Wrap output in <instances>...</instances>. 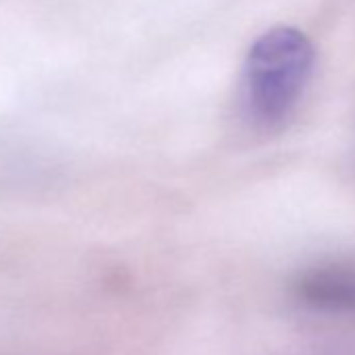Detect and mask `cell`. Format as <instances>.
I'll list each match as a JSON object with an SVG mask.
<instances>
[{
  "instance_id": "obj_1",
  "label": "cell",
  "mask_w": 355,
  "mask_h": 355,
  "mask_svg": "<svg viewBox=\"0 0 355 355\" xmlns=\"http://www.w3.org/2000/svg\"><path fill=\"white\" fill-rule=\"evenodd\" d=\"M315 65V49L305 32L276 26L263 32L247 53L243 67V105L253 125L282 128L301 103Z\"/></svg>"
},
{
  "instance_id": "obj_2",
  "label": "cell",
  "mask_w": 355,
  "mask_h": 355,
  "mask_svg": "<svg viewBox=\"0 0 355 355\" xmlns=\"http://www.w3.org/2000/svg\"><path fill=\"white\" fill-rule=\"evenodd\" d=\"M291 295L313 313L355 318V261L332 259L301 270L291 282Z\"/></svg>"
},
{
  "instance_id": "obj_3",
  "label": "cell",
  "mask_w": 355,
  "mask_h": 355,
  "mask_svg": "<svg viewBox=\"0 0 355 355\" xmlns=\"http://www.w3.org/2000/svg\"><path fill=\"white\" fill-rule=\"evenodd\" d=\"M307 355H355V343H338V345H326L320 347Z\"/></svg>"
}]
</instances>
